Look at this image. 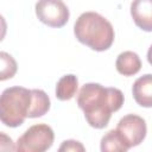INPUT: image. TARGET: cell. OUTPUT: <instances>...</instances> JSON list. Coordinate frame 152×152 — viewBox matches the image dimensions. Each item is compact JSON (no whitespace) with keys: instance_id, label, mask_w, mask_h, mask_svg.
Instances as JSON below:
<instances>
[{"instance_id":"1","label":"cell","mask_w":152,"mask_h":152,"mask_svg":"<svg viewBox=\"0 0 152 152\" xmlns=\"http://www.w3.org/2000/svg\"><path fill=\"white\" fill-rule=\"evenodd\" d=\"M124 100L120 89L103 87L100 83H86L77 94V104L83 110L87 122L97 129L109 124L112 113L122 107Z\"/></svg>"},{"instance_id":"2","label":"cell","mask_w":152,"mask_h":152,"mask_svg":"<svg viewBox=\"0 0 152 152\" xmlns=\"http://www.w3.org/2000/svg\"><path fill=\"white\" fill-rule=\"evenodd\" d=\"M76 39L95 51L108 50L115 38L112 24L101 14L89 11L82 13L75 21Z\"/></svg>"},{"instance_id":"3","label":"cell","mask_w":152,"mask_h":152,"mask_svg":"<svg viewBox=\"0 0 152 152\" xmlns=\"http://www.w3.org/2000/svg\"><path fill=\"white\" fill-rule=\"evenodd\" d=\"M32 103V90L24 87H10L1 93L0 120L7 127L20 126L28 118Z\"/></svg>"},{"instance_id":"4","label":"cell","mask_w":152,"mask_h":152,"mask_svg":"<svg viewBox=\"0 0 152 152\" xmlns=\"http://www.w3.org/2000/svg\"><path fill=\"white\" fill-rule=\"evenodd\" d=\"M55 140L53 129L46 124H37L28 127L18 138L15 151L19 152H44L49 150Z\"/></svg>"},{"instance_id":"5","label":"cell","mask_w":152,"mask_h":152,"mask_svg":"<svg viewBox=\"0 0 152 152\" xmlns=\"http://www.w3.org/2000/svg\"><path fill=\"white\" fill-rule=\"evenodd\" d=\"M34 10L38 19L50 27H63L70 17L69 8L62 0H38Z\"/></svg>"},{"instance_id":"6","label":"cell","mask_w":152,"mask_h":152,"mask_svg":"<svg viewBox=\"0 0 152 152\" xmlns=\"http://www.w3.org/2000/svg\"><path fill=\"white\" fill-rule=\"evenodd\" d=\"M116 131L122 135L131 148L142 142L147 133V126L141 116L137 114H127L118 122Z\"/></svg>"},{"instance_id":"7","label":"cell","mask_w":152,"mask_h":152,"mask_svg":"<svg viewBox=\"0 0 152 152\" xmlns=\"http://www.w3.org/2000/svg\"><path fill=\"white\" fill-rule=\"evenodd\" d=\"M131 15L134 24L142 31H152V0H133Z\"/></svg>"},{"instance_id":"8","label":"cell","mask_w":152,"mask_h":152,"mask_svg":"<svg viewBox=\"0 0 152 152\" xmlns=\"http://www.w3.org/2000/svg\"><path fill=\"white\" fill-rule=\"evenodd\" d=\"M132 94L139 106L152 107V74H146L137 78L132 87Z\"/></svg>"},{"instance_id":"9","label":"cell","mask_w":152,"mask_h":152,"mask_svg":"<svg viewBox=\"0 0 152 152\" xmlns=\"http://www.w3.org/2000/svg\"><path fill=\"white\" fill-rule=\"evenodd\" d=\"M115 66L119 74L124 76H133L140 71L141 61L138 53L133 51H124L118 56Z\"/></svg>"},{"instance_id":"10","label":"cell","mask_w":152,"mask_h":152,"mask_svg":"<svg viewBox=\"0 0 152 152\" xmlns=\"http://www.w3.org/2000/svg\"><path fill=\"white\" fill-rule=\"evenodd\" d=\"M78 89V80L75 75L68 74L62 76L56 84V97L61 101L72 99Z\"/></svg>"},{"instance_id":"11","label":"cell","mask_w":152,"mask_h":152,"mask_svg":"<svg viewBox=\"0 0 152 152\" xmlns=\"http://www.w3.org/2000/svg\"><path fill=\"white\" fill-rule=\"evenodd\" d=\"M100 147L102 152H126L129 150V146L116 128L108 131L102 137Z\"/></svg>"},{"instance_id":"12","label":"cell","mask_w":152,"mask_h":152,"mask_svg":"<svg viewBox=\"0 0 152 152\" xmlns=\"http://www.w3.org/2000/svg\"><path fill=\"white\" fill-rule=\"evenodd\" d=\"M32 90V103L28 113V118H39L46 114L50 109L51 102L48 94L42 89H31Z\"/></svg>"},{"instance_id":"13","label":"cell","mask_w":152,"mask_h":152,"mask_svg":"<svg viewBox=\"0 0 152 152\" xmlns=\"http://www.w3.org/2000/svg\"><path fill=\"white\" fill-rule=\"evenodd\" d=\"M0 63H1L0 80L5 81L8 78H12L17 72V62L14 61V58L10 53L1 51L0 52Z\"/></svg>"},{"instance_id":"14","label":"cell","mask_w":152,"mask_h":152,"mask_svg":"<svg viewBox=\"0 0 152 152\" xmlns=\"http://www.w3.org/2000/svg\"><path fill=\"white\" fill-rule=\"evenodd\" d=\"M84 150H86L84 146H83L80 141L72 140V139L63 141L62 145H61L59 148H58L59 152H63V151H66V152H69V151H71V152H78V151H80V152H83Z\"/></svg>"},{"instance_id":"15","label":"cell","mask_w":152,"mask_h":152,"mask_svg":"<svg viewBox=\"0 0 152 152\" xmlns=\"http://www.w3.org/2000/svg\"><path fill=\"white\" fill-rule=\"evenodd\" d=\"M147 61H148V63L152 65V45L150 46V49H148V51H147Z\"/></svg>"}]
</instances>
